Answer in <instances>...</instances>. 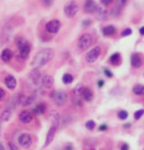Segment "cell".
Segmentation results:
<instances>
[{
  "instance_id": "cell-35",
  "label": "cell",
  "mask_w": 144,
  "mask_h": 150,
  "mask_svg": "<svg viewBox=\"0 0 144 150\" xmlns=\"http://www.w3.org/2000/svg\"><path fill=\"white\" fill-rule=\"evenodd\" d=\"M43 4L47 6V7H50L52 4H53V0H43Z\"/></svg>"
},
{
  "instance_id": "cell-1",
  "label": "cell",
  "mask_w": 144,
  "mask_h": 150,
  "mask_svg": "<svg viewBox=\"0 0 144 150\" xmlns=\"http://www.w3.org/2000/svg\"><path fill=\"white\" fill-rule=\"evenodd\" d=\"M54 57V50L53 49H50V47H46L41 50L39 52L35 55V58L33 59V67L38 69V68L45 66L47 62L52 60V58Z\"/></svg>"
},
{
  "instance_id": "cell-17",
  "label": "cell",
  "mask_w": 144,
  "mask_h": 150,
  "mask_svg": "<svg viewBox=\"0 0 144 150\" xmlns=\"http://www.w3.org/2000/svg\"><path fill=\"white\" fill-rule=\"evenodd\" d=\"M1 60L4 61V62H9V61L11 60V58H13V52L9 50V49H5L2 52H1Z\"/></svg>"
},
{
  "instance_id": "cell-16",
  "label": "cell",
  "mask_w": 144,
  "mask_h": 150,
  "mask_svg": "<svg viewBox=\"0 0 144 150\" xmlns=\"http://www.w3.org/2000/svg\"><path fill=\"white\" fill-rule=\"evenodd\" d=\"M53 78L51 76H44L43 77V80H42V87L43 88H51L53 86Z\"/></svg>"
},
{
  "instance_id": "cell-13",
  "label": "cell",
  "mask_w": 144,
  "mask_h": 150,
  "mask_svg": "<svg viewBox=\"0 0 144 150\" xmlns=\"http://www.w3.org/2000/svg\"><path fill=\"white\" fill-rule=\"evenodd\" d=\"M33 120V115H32V113L30 111H23V112L19 114V121L22 122V123H25V124H27V123H30V121Z\"/></svg>"
},
{
  "instance_id": "cell-3",
  "label": "cell",
  "mask_w": 144,
  "mask_h": 150,
  "mask_svg": "<svg viewBox=\"0 0 144 150\" xmlns=\"http://www.w3.org/2000/svg\"><path fill=\"white\" fill-rule=\"evenodd\" d=\"M92 42H93L92 35H90V34H84L81 38H79V41H78V47L80 50H82V51L87 50L92 44Z\"/></svg>"
},
{
  "instance_id": "cell-18",
  "label": "cell",
  "mask_w": 144,
  "mask_h": 150,
  "mask_svg": "<svg viewBox=\"0 0 144 150\" xmlns=\"http://www.w3.org/2000/svg\"><path fill=\"white\" fill-rule=\"evenodd\" d=\"M101 33L105 35V36H110V35H114L116 33V28H115L113 25H109V26H106L101 30Z\"/></svg>"
},
{
  "instance_id": "cell-12",
  "label": "cell",
  "mask_w": 144,
  "mask_h": 150,
  "mask_svg": "<svg viewBox=\"0 0 144 150\" xmlns=\"http://www.w3.org/2000/svg\"><path fill=\"white\" fill-rule=\"evenodd\" d=\"M30 52V43H27V44L23 46L22 49H19V52H18V59L19 60H25V59H27V57H28V54Z\"/></svg>"
},
{
  "instance_id": "cell-43",
  "label": "cell",
  "mask_w": 144,
  "mask_h": 150,
  "mask_svg": "<svg viewBox=\"0 0 144 150\" xmlns=\"http://www.w3.org/2000/svg\"><path fill=\"white\" fill-rule=\"evenodd\" d=\"M0 150H6L5 149V147H4V144L0 142Z\"/></svg>"
},
{
  "instance_id": "cell-27",
  "label": "cell",
  "mask_w": 144,
  "mask_h": 150,
  "mask_svg": "<svg viewBox=\"0 0 144 150\" xmlns=\"http://www.w3.org/2000/svg\"><path fill=\"white\" fill-rule=\"evenodd\" d=\"M117 116H118L121 120H126L127 116H129V113L126 112V111H119L118 114H117Z\"/></svg>"
},
{
  "instance_id": "cell-11",
  "label": "cell",
  "mask_w": 144,
  "mask_h": 150,
  "mask_svg": "<svg viewBox=\"0 0 144 150\" xmlns=\"http://www.w3.org/2000/svg\"><path fill=\"white\" fill-rule=\"evenodd\" d=\"M34 102V96H26V95H19L18 96V104L23 106H28Z\"/></svg>"
},
{
  "instance_id": "cell-19",
  "label": "cell",
  "mask_w": 144,
  "mask_h": 150,
  "mask_svg": "<svg viewBox=\"0 0 144 150\" xmlns=\"http://www.w3.org/2000/svg\"><path fill=\"white\" fill-rule=\"evenodd\" d=\"M81 96H82V98H84V100L91 102V100H92V97H93V94H92V91H91L89 88H84Z\"/></svg>"
},
{
  "instance_id": "cell-44",
  "label": "cell",
  "mask_w": 144,
  "mask_h": 150,
  "mask_svg": "<svg viewBox=\"0 0 144 150\" xmlns=\"http://www.w3.org/2000/svg\"><path fill=\"white\" fill-rule=\"evenodd\" d=\"M65 149H67V150H72V147H71V146H68Z\"/></svg>"
},
{
  "instance_id": "cell-2",
  "label": "cell",
  "mask_w": 144,
  "mask_h": 150,
  "mask_svg": "<svg viewBox=\"0 0 144 150\" xmlns=\"http://www.w3.org/2000/svg\"><path fill=\"white\" fill-rule=\"evenodd\" d=\"M51 98L56 105L62 106L67 102V93L63 90H55L51 94Z\"/></svg>"
},
{
  "instance_id": "cell-38",
  "label": "cell",
  "mask_w": 144,
  "mask_h": 150,
  "mask_svg": "<svg viewBox=\"0 0 144 150\" xmlns=\"http://www.w3.org/2000/svg\"><path fill=\"white\" fill-rule=\"evenodd\" d=\"M99 130H100V131H105V130H107V125L106 124H101V125L99 127Z\"/></svg>"
},
{
  "instance_id": "cell-15",
  "label": "cell",
  "mask_w": 144,
  "mask_h": 150,
  "mask_svg": "<svg viewBox=\"0 0 144 150\" xmlns=\"http://www.w3.org/2000/svg\"><path fill=\"white\" fill-rule=\"evenodd\" d=\"M131 64L134 68H140L142 64V59L137 53H133L131 55Z\"/></svg>"
},
{
  "instance_id": "cell-28",
  "label": "cell",
  "mask_w": 144,
  "mask_h": 150,
  "mask_svg": "<svg viewBox=\"0 0 144 150\" xmlns=\"http://www.w3.org/2000/svg\"><path fill=\"white\" fill-rule=\"evenodd\" d=\"M144 114V110H140V111H136V112L134 113V117H135V120H138L140 117H142Z\"/></svg>"
},
{
  "instance_id": "cell-45",
  "label": "cell",
  "mask_w": 144,
  "mask_h": 150,
  "mask_svg": "<svg viewBox=\"0 0 144 150\" xmlns=\"http://www.w3.org/2000/svg\"><path fill=\"white\" fill-rule=\"evenodd\" d=\"M124 127H125V128H129V127H131V124H129V123H127V124H125Z\"/></svg>"
},
{
  "instance_id": "cell-41",
  "label": "cell",
  "mask_w": 144,
  "mask_h": 150,
  "mask_svg": "<svg viewBox=\"0 0 144 150\" xmlns=\"http://www.w3.org/2000/svg\"><path fill=\"white\" fill-rule=\"evenodd\" d=\"M104 80H98V87L99 88H101V87H103V86H104Z\"/></svg>"
},
{
  "instance_id": "cell-30",
  "label": "cell",
  "mask_w": 144,
  "mask_h": 150,
  "mask_svg": "<svg viewBox=\"0 0 144 150\" xmlns=\"http://www.w3.org/2000/svg\"><path fill=\"white\" fill-rule=\"evenodd\" d=\"M132 34V30L131 28H126L122 32V36H127V35H131Z\"/></svg>"
},
{
  "instance_id": "cell-40",
  "label": "cell",
  "mask_w": 144,
  "mask_h": 150,
  "mask_svg": "<svg viewBox=\"0 0 144 150\" xmlns=\"http://www.w3.org/2000/svg\"><path fill=\"white\" fill-rule=\"evenodd\" d=\"M90 24H91L90 21H84V23H82V25H84V27H87V26H88V25H90Z\"/></svg>"
},
{
  "instance_id": "cell-9",
  "label": "cell",
  "mask_w": 144,
  "mask_h": 150,
  "mask_svg": "<svg viewBox=\"0 0 144 150\" xmlns=\"http://www.w3.org/2000/svg\"><path fill=\"white\" fill-rule=\"evenodd\" d=\"M56 130H58V127H55V125H52L50 130H48V132H47V135H46V140H45V143H44V147H47L50 143L53 141L54 137H55V133H56Z\"/></svg>"
},
{
  "instance_id": "cell-23",
  "label": "cell",
  "mask_w": 144,
  "mask_h": 150,
  "mask_svg": "<svg viewBox=\"0 0 144 150\" xmlns=\"http://www.w3.org/2000/svg\"><path fill=\"white\" fill-rule=\"evenodd\" d=\"M10 117H11V111H9V110H5L0 115V120L4 122H8L10 120Z\"/></svg>"
},
{
  "instance_id": "cell-14",
  "label": "cell",
  "mask_w": 144,
  "mask_h": 150,
  "mask_svg": "<svg viewBox=\"0 0 144 150\" xmlns=\"http://www.w3.org/2000/svg\"><path fill=\"white\" fill-rule=\"evenodd\" d=\"M5 83H6V86H7L8 89H10V90H14L16 88V86H17V81H16L15 77H14V76H10V75L6 77Z\"/></svg>"
},
{
  "instance_id": "cell-37",
  "label": "cell",
  "mask_w": 144,
  "mask_h": 150,
  "mask_svg": "<svg viewBox=\"0 0 144 150\" xmlns=\"http://www.w3.org/2000/svg\"><path fill=\"white\" fill-rule=\"evenodd\" d=\"M112 2H113V0H101V4H103V5H105V6L110 5Z\"/></svg>"
},
{
  "instance_id": "cell-4",
  "label": "cell",
  "mask_w": 144,
  "mask_h": 150,
  "mask_svg": "<svg viewBox=\"0 0 144 150\" xmlns=\"http://www.w3.org/2000/svg\"><path fill=\"white\" fill-rule=\"evenodd\" d=\"M78 10H79V7H78L77 2L73 1V0H71V1H69L68 4L65 5V7H64V14L68 17H70V18H72L73 16H76Z\"/></svg>"
},
{
  "instance_id": "cell-31",
  "label": "cell",
  "mask_w": 144,
  "mask_h": 150,
  "mask_svg": "<svg viewBox=\"0 0 144 150\" xmlns=\"http://www.w3.org/2000/svg\"><path fill=\"white\" fill-rule=\"evenodd\" d=\"M8 148H9V150H18V147L16 146L15 143H13V142L8 143Z\"/></svg>"
},
{
  "instance_id": "cell-34",
  "label": "cell",
  "mask_w": 144,
  "mask_h": 150,
  "mask_svg": "<svg viewBox=\"0 0 144 150\" xmlns=\"http://www.w3.org/2000/svg\"><path fill=\"white\" fill-rule=\"evenodd\" d=\"M73 103L78 106H81V99H79L78 97H74L73 98Z\"/></svg>"
},
{
  "instance_id": "cell-25",
  "label": "cell",
  "mask_w": 144,
  "mask_h": 150,
  "mask_svg": "<svg viewBox=\"0 0 144 150\" xmlns=\"http://www.w3.org/2000/svg\"><path fill=\"white\" fill-rule=\"evenodd\" d=\"M109 61H110V63H113V64L119 63V61H121V55H119V53H114V54L109 58Z\"/></svg>"
},
{
  "instance_id": "cell-29",
  "label": "cell",
  "mask_w": 144,
  "mask_h": 150,
  "mask_svg": "<svg viewBox=\"0 0 144 150\" xmlns=\"http://www.w3.org/2000/svg\"><path fill=\"white\" fill-rule=\"evenodd\" d=\"M95 125H96V124H95L93 121H88V122L86 123V127H87L88 130H92V129L95 128Z\"/></svg>"
},
{
  "instance_id": "cell-21",
  "label": "cell",
  "mask_w": 144,
  "mask_h": 150,
  "mask_svg": "<svg viewBox=\"0 0 144 150\" xmlns=\"http://www.w3.org/2000/svg\"><path fill=\"white\" fill-rule=\"evenodd\" d=\"M133 94H135L137 96H143L144 95V86L137 83L133 87Z\"/></svg>"
},
{
  "instance_id": "cell-26",
  "label": "cell",
  "mask_w": 144,
  "mask_h": 150,
  "mask_svg": "<svg viewBox=\"0 0 144 150\" xmlns=\"http://www.w3.org/2000/svg\"><path fill=\"white\" fill-rule=\"evenodd\" d=\"M62 80H63V83L68 85V83H72L73 77H72V75H70V74H65V75H63V77H62Z\"/></svg>"
},
{
  "instance_id": "cell-42",
  "label": "cell",
  "mask_w": 144,
  "mask_h": 150,
  "mask_svg": "<svg viewBox=\"0 0 144 150\" xmlns=\"http://www.w3.org/2000/svg\"><path fill=\"white\" fill-rule=\"evenodd\" d=\"M140 34L144 35V27H141V28H140Z\"/></svg>"
},
{
  "instance_id": "cell-36",
  "label": "cell",
  "mask_w": 144,
  "mask_h": 150,
  "mask_svg": "<svg viewBox=\"0 0 144 150\" xmlns=\"http://www.w3.org/2000/svg\"><path fill=\"white\" fill-rule=\"evenodd\" d=\"M104 72H105V75H106L108 78L113 77V74H112V72H110V70H108V69H105V70H104Z\"/></svg>"
},
{
  "instance_id": "cell-39",
  "label": "cell",
  "mask_w": 144,
  "mask_h": 150,
  "mask_svg": "<svg viewBox=\"0 0 144 150\" xmlns=\"http://www.w3.org/2000/svg\"><path fill=\"white\" fill-rule=\"evenodd\" d=\"M121 150H129V144H126V143H124V144L122 146Z\"/></svg>"
},
{
  "instance_id": "cell-33",
  "label": "cell",
  "mask_w": 144,
  "mask_h": 150,
  "mask_svg": "<svg viewBox=\"0 0 144 150\" xmlns=\"http://www.w3.org/2000/svg\"><path fill=\"white\" fill-rule=\"evenodd\" d=\"M6 96V93L2 88H0V100H4V98Z\"/></svg>"
},
{
  "instance_id": "cell-6",
  "label": "cell",
  "mask_w": 144,
  "mask_h": 150,
  "mask_svg": "<svg viewBox=\"0 0 144 150\" xmlns=\"http://www.w3.org/2000/svg\"><path fill=\"white\" fill-rule=\"evenodd\" d=\"M43 77H44V76L41 74V71H38L37 69H36V70H33V71H32V74H30V79L34 86L38 87V86H42Z\"/></svg>"
},
{
  "instance_id": "cell-46",
  "label": "cell",
  "mask_w": 144,
  "mask_h": 150,
  "mask_svg": "<svg viewBox=\"0 0 144 150\" xmlns=\"http://www.w3.org/2000/svg\"><path fill=\"white\" fill-rule=\"evenodd\" d=\"M0 121H1V120H0ZM0 130H1V124H0Z\"/></svg>"
},
{
  "instance_id": "cell-20",
  "label": "cell",
  "mask_w": 144,
  "mask_h": 150,
  "mask_svg": "<svg viewBox=\"0 0 144 150\" xmlns=\"http://www.w3.org/2000/svg\"><path fill=\"white\" fill-rule=\"evenodd\" d=\"M45 110H46L45 104L39 103V104H37V105L35 106V108L33 110V113L36 114V115H41V114H43V113L45 112Z\"/></svg>"
},
{
  "instance_id": "cell-24",
  "label": "cell",
  "mask_w": 144,
  "mask_h": 150,
  "mask_svg": "<svg viewBox=\"0 0 144 150\" xmlns=\"http://www.w3.org/2000/svg\"><path fill=\"white\" fill-rule=\"evenodd\" d=\"M27 43H28V42L26 41V38H17V40H16V45H17L18 50L22 49L23 46H25Z\"/></svg>"
},
{
  "instance_id": "cell-22",
  "label": "cell",
  "mask_w": 144,
  "mask_h": 150,
  "mask_svg": "<svg viewBox=\"0 0 144 150\" xmlns=\"http://www.w3.org/2000/svg\"><path fill=\"white\" fill-rule=\"evenodd\" d=\"M96 16H97V18L100 19V21L106 19L107 11L105 10V9H103V8H97V10H96Z\"/></svg>"
},
{
  "instance_id": "cell-7",
  "label": "cell",
  "mask_w": 144,
  "mask_h": 150,
  "mask_svg": "<svg viewBox=\"0 0 144 150\" xmlns=\"http://www.w3.org/2000/svg\"><path fill=\"white\" fill-rule=\"evenodd\" d=\"M18 141L22 144V147L26 148V149H30V147H32V144H33V139H32V137H30V134H27V133H23V134L19 135Z\"/></svg>"
},
{
  "instance_id": "cell-32",
  "label": "cell",
  "mask_w": 144,
  "mask_h": 150,
  "mask_svg": "<svg viewBox=\"0 0 144 150\" xmlns=\"http://www.w3.org/2000/svg\"><path fill=\"white\" fill-rule=\"evenodd\" d=\"M127 2V0H119L118 1V8L117 9H121V8H123L124 6H125V4Z\"/></svg>"
},
{
  "instance_id": "cell-5",
  "label": "cell",
  "mask_w": 144,
  "mask_h": 150,
  "mask_svg": "<svg viewBox=\"0 0 144 150\" xmlns=\"http://www.w3.org/2000/svg\"><path fill=\"white\" fill-rule=\"evenodd\" d=\"M100 52H101V50H100L99 46H95L93 49H91L90 51L86 54V60H87V62L93 63V62L99 58Z\"/></svg>"
},
{
  "instance_id": "cell-10",
  "label": "cell",
  "mask_w": 144,
  "mask_h": 150,
  "mask_svg": "<svg viewBox=\"0 0 144 150\" xmlns=\"http://www.w3.org/2000/svg\"><path fill=\"white\" fill-rule=\"evenodd\" d=\"M97 5H96V2L93 1V0H87L86 2H84V9L86 13H88V14H90V13H96V10H97Z\"/></svg>"
},
{
  "instance_id": "cell-8",
  "label": "cell",
  "mask_w": 144,
  "mask_h": 150,
  "mask_svg": "<svg viewBox=\"0 0 144 150\" xmlns=\"http://www.w3.org/2000/svg\"><path fill=\"white\" fill-rule=\"evenodd\" d=\"M61 28V23L59 21H56V19H53V21H51V22H48L46 24V30L48 32V33H52V34H55V33H58Z\"/></svg>"
}]
</instances>
